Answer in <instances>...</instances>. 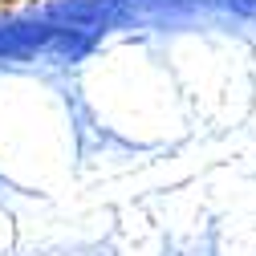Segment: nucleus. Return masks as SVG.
<instances>
[{"mask_svg":"<svg viewBox=\"0 0 256 256\" xmlns=\"http://www.w3.org/2000/svg\"><path fill=\"white\" fill-rule=\"evenodd\" d=\"M90 49V37L61 24H0V61L28 57H78Z\"/></svg>","mask_w":256,"mask_h":256,"instance_id":"f257e3e1","label":"nucleus"},{"mask_svg":"<svg viewBox=\"0 0 256 256\" xmlns=\"http://www.w3.org/2000/svg\"><path fill=\"white\" fill-rule=\"evenodd\" d=\"M224 4H232V8H240V12H256V0H224Z\"/></svg>","mask_w":256,"mask_h":256,"instance_id":"f03ea898","label":"nucleus"}]
</instances>
